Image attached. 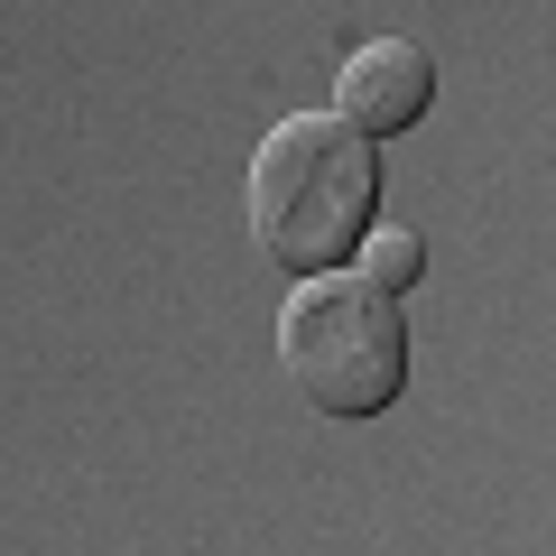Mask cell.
Here are the masks:
<instances>
[{
  "label": "cell",
  "instance_id": "1",
  "mask_svg": "<svg viewBox=\"0 0 556 556\" xmlns=\"http://www.w3.org/2000/svg\"><path fill=\"white\" fill-rule=\"evenodd\" d=\"M251 232L278 269L334 278V260L362 251V232L380 223V167L371 139L343 130L334 112H288L269 121V139L251 149Z\"/></svg>",
  "mask_w": 556,
  "mask_h": 556
},
{
  "label": "cell",
  "instance_id": "3",
  "mask_svg": "<svg viewBox=\"0 0 556 556\" xmlns=\"http://www.w3.org/2000/svg\"><path fill=\"white\" fill-rule=\"evenodd\" d=\"M427 102H437V56H427L417 38H371V47H353L343 75H334V121L362 130V139L417 130Z\"/></svg>",
  "mask_w": 556,
  "mask_h": 556
},
{
  "label": "cell",
  "instance_id": "2",
  "mask_svg": "<svg viewBox=\"0 0 556 556\" xmlns=\"http://www.w3.org/2000/svg\"><path fill=\"white\" fill-rule=\"evenodd\" d=\"M278 371L316 417H380L408 390V316L362 278H298L278 306Z\"/></svg>",
  "mask_w": 556,
  "mask_h": 556
},
{
  "label": "cell",
  "instance_id": "4",
  "mask_svg": "<svg viewBox=\"0 0 556 556\" xmlns=\"http://www.w3.org/2000/svg\"><path fill=\"white\" fill-rule=\"evenodd\" d=\"M417 278H427V241H417L408 223H371V232H362V288L399 298V288H417Z\"/></svg>",
  "mask_w": 556,
  "mask_h": 556
}]
</instances>
